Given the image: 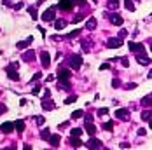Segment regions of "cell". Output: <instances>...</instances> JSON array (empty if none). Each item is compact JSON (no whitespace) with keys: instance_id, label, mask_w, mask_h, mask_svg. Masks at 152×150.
<instances>
[{"instance_id":"cell-16","label":"cell","mask_w":152,"mask_h":150,"mask_svg":"<svg viewBox=\"0 0 152 150\" xmlns=\"http://www.w3.org/2000/svg\"><path fill=\"white\" fill-rule=\"evenodd\" d=\"M112 23L114 24H117V26H121V24H123V17L119 16V14H112Z\"/></svg>"},{"instance_id":"cell-46","label":"cell","mask_w":152,"mask_h":150,"mask_svg":"<svg viewBox=\"0 0 152 150\" xmlns=\"http://www.w3.org/2000/svg\"><path fill=\"white\" fill-rule=\"evenodd\" d=\"M150 127H152V122H150Z\"/></svg>"},{"instance_id":"cell-34","label":"cell","mask_w":152,"mask_h":150,"mask_svg":"<svg viewBox=\"0 0 152 150\" xmlns=\"http://www.w3.org/2000/svg\"><path fill=\"white\" fill-rule=\"evenodd\" d=\"M112 86H114V87H119V86H121V80H119V79H114V80H112Z\"/></svg>"},{"instance_id":"cell-15","label":"cell","mask_w":152,"mask_h":150,"mask_svg":"<svg viewBox=\"0 0 152 150\" xmlns=\"http://www.w3.org/2000/svg\"><path fill=\"white\" fill-rule=\"evenodd\" d=\"M96 24H98V21H96L94 17H89V21L86 23V28H88V30H94V28H96Z\"/></svg>"},{"instance_id":"cell-31","label":"cell","mask_w":152,"mask_h":150,"mask_svg":"<svg viewBox=\"0 0 152 150\" xmlns=\"http://www.w3.org/2000/svg\"><path fill=\"white\" fill-rule=\"evenodd\" d=\"M142 103L145 105V107H150V105H152V99L150 98H143V99H142Z\"/></svg>"},{"instance_id":"cell-14","label":"cell","mask_w":152,"mask_h":150,"mask_svg":"<svg viewBox=\"0 0 152 150\" xmlns=\"http://www.w3.org/2000/svg\"><path fill=\"white\" fill-rule=\"evenodd\" d=\"M70 145H72V148H79L82 145V141L79 140V136H72V140H70Z\"/></svg>"},{"instance_id":"cell-44","label":"cell","mask_w":152,"mask_h":150,"mask_svg":"<svg viewBox=\"0 0 152 150\" xmlns=\"http://www.w3.org/2000/svg\"><path fill=\"white\" fill-rule=\"evenodd\" d=\"M121 148H129V143H121Z\"/></svg>"},{"instance_id":"cell-30","label":"cell","mask_w":152,"mask_h":150,"mask_svg":"<svg viewBox=\"0 0 152 150\" xmlns=\"http://www.w3.org/2000/svg\"><path fill=\"white\" fill-rule=\"evenodd\" d=\"M30 42L26 40V42H18V49H21V51H23V49H26V46H28Z\"/></svg>"},{"instance_id":"cell-21","label":"cell","mask_w":152,"mask_h":150,"mask_svg":"<svg viewBox=\"0 0 152 150\" xmlns=\"http://www.w3.org/2000/svg\"><path fill=\"white\" fill-rule=\"evenodd\" d=\"M124 7H126L128 11H131V12L135 11V4L131 2V0H124Z\"/></svg>"},{"instance_id":"cell-25","label":"cell","mask_w":152,"mask_h":150,"mask_svg":"<svg viewBox=\"0 0 152 150\" xmlns=\"http://www.w3.org/2000/svg\"><path fill=\"white\" fill-rule=\"evenodd\" d=\"M82 115H84V112H82V110H75V112L72 114V119H81Z\"/></svg>"},{"instance_id":"cell-38","label":"cell","mask_w":152,"mask_h":150,"mask_svg":"<svg viewBox=\"0 0 152 150\" xmlns=\"http://www.w3.org/2000/svg\"><path fill=\"white\" fill-rule=\"evenodd\" d=\"M37 124L42 126V124H44V117H37Z\"/></svg>"},{"instance_id":"cell-13","label":"cell","mask_w":152,"mask_h":150,"mask_svg":"<svg viewBox=\"0 0 152 150\" xmlns=\"http://www.w3.org/2000/svg\"><path fill=\"white\" fill-rule=\"evenodd\" d=\"M86 131H88L89 136H94L96 134V127L93 126V122H86Z\"/></svg>"},{"instance_id":"cell-35","label":"cell","mask_w":152,"mask_h":150,"mask_svg":"<svg viewBox=\"0 0 152 150\" xmlns=\"http://www.w3.org/2000/svg\"><path fill=\"white\" fill-rule=\"evenodd\" d=\"M40 77H42V73L39 72V73H35V75H33V79H32V80H33V82H37L39 79H40Z\"/></svg>"},{"instance_id":"cell-11","label":"cell","mask_w":152,"mask_h":150,"mask_svg":"<svg viewBox=\"0 0 152 150\" xmlns=\"http://www.w3.org/2000/svg\"><path fill=\"white\" fill-rule=\"evenodd\" d=\"M100 147H101V141H100V140H96V138L89 140L88 143H86V148H100Z\"/></svg>"},{"instance_id":"cell-5","label":"cell","mask_w":152,"mask_h":150,"mask_svg":"<svg viewBox=\"0 0 152 150\" xmlns=\"http://www.w3.org/2000/svg\"><path fill=\"white\" fill-rule=\"evenodd\" d=\"M107 46H108V49H117V47H121V46H123V39H121V37H119V39L112 37V39H108Z\"/></svg>"},{"instance_id":"cell-20","label":"cell","mask_w":152,"mask_h":150,"mask_svg":"<svg viewBox=\"0 0 152 150\" xmlns=\"http://www.w3.org/2000/svg\"><path fill=\"white\" fill-rule=\"evenodd\" d=\"M14 126H16V129H18V133H23V131H25V122L23 121H16V122H14Z\"/></svg>"},{"instance_id":"cell-47","label":"cell","mask_w":152,"mask_h":150,"mask_svg":"<svg viewBox=\"0 0 152 150\" xmlns=\"http://www.w3.org/2000/svg\"><path fill=\"white\" fill-rule=\"evenodd\" d=\"M0 54H2V51H0Z\"/></svg>"},{"instance_id":"cell-12","label":"cell","mask_w":152,"mask_h":150,"mask_svg":"<svg viewBox=\"0 0 152 150\" xmlns=\"http://www.w3.org/2000/svg\"><path fill=\"white\" fill-rule=\"evenodd\" d=\"M129 115V110L128 108H119L115 110V117H119V119H128Z\"/></svg>"},{"instance_id":"cell-36","label":"cell","mask_w":152,"mask_h":150,"mask_svg":"<svg viewBox=\"0 0 152 150\" xmlns=\"http://www.w3.org/2000/svg\"><path fill=\"white\" fill-rule=\"evenodd\" d=\"M126 35H128V32H126V30H121V32H119V37H121V39H124Z\"/></svg>"},{"instance_id":"cell-17","label":"cell","mask_w":152,"mask_h":150,"mask_svg":"<svg viewBox=\"0 0 152 150\" xmlns=\"http://www.w3.org/2000/svg\"><path fill=\"white\" fill-rule=\"evenodd\" d=\"M107 7H108L110 11H117V9H119V2H117V0H108Z\"/></svg>"},{"instance_id":"cell-6","label":"cell","mask_w":152,"mask_h":150,"mask_svg":"<svg viewBox=\"0 0 152 150\" xmlns=\"http://www.w3.org/2000/svg\"><path fill=\"white\" fill-rule=\"evenodd\" d=\"M40 63L44 68H49V65H51V56H49V52L42 51L40 52Z\"/></svg>"},{"instance_id":"cell-28","label":"cell","mask_w":152,"mask_h":150,"mask_svg":"<svg viewBox=\"0 0 152 150\" xmlns=\"http://www.w3.org/2000/svg\"><path fill=\"white\" fill-rule=\"evenodd\" d=\"M28 12H30V16L33 17V19H37V9L35 7H28Z\"/></svg>"},{"instance_id":"cell-40","label":"cell","mask_w":152,"mask_h":150,"mask_svg":"<svg viewBox=\"0 0 152 150\" xmlns=\"http://www.w3.org/2000/svg\"><path fill=\"white\" fill-rule=\"evenodd\" d=\"M49 96H51V91H47V89H46V92H44V98H49Z\"/></svg>"},{"instance_id":"cell-48","label":"cell","mask_w":152,"mask_h":150,"mask_svg":"<svg viewBox=\"0 0 152 150\" xmlns=\"http://www.w3.org/2000/svg\"><path fill=\"white\" fill-rule=\"evenodd\" d=\"M150 52H152V49H150Z\"/></svg>"},{"instance_id":"cell-45","label":"cell","mask_w":152,"mask_h":150,"mask_svg":"<svg viewBox=\"0 0 152 150\" xmlns=\"http://www.w3.org/2000/svg\"><path fill=\"white\" fill-rule=\"evenodd\" d=\"M149 79H152V70H150V73H149Z\"/></svg>"},{"instance_id":"cell-22","label":"cell","mask_w":152,"mask_h":150,"mask_svg":"<svg viewBox=\"0 0 152 150\" xmlns=\"http://www.w3.org/2000/svg\"><path fill=\"white\" fill-rule=\"evenodd\" d=\"M65 26H66V21H56V23H54V28L56 30H63Z\"/></svg>"},{"instance_id":"cell-43","label":"cell","mask_w":152,"mask_h":150,"mask_svg":"<svg viewBox=\"0 0 152 150\" xmlns=\"http://www.w3.org/2000/svg\"><path fill=\"white\" fill-rule=\"evenodd\" d=\"M86 122H93V117H91V115H86Z\"/></svg>"},{"instance_id":"cell-19","label":"cell","mask_w":152,"mask_h":150,"mask_svg":"<svg viewBox=\"0 0 152 150\" xmlns=\"http://www.w3.org/2000/svg\"><path fill=\"white\" fill-rule=\"evenodd\" d=\"M33 58H35V52L33 51H26L23 56V59H26V61H33Z\"/></svg>"},{"instance_id":"cell-27","label":"cell","mask_w":152,"mask_h":150,"mask_svg":"<svg viewBox=\"0 0 152 150\" xmlns=\"http://www.w3.org/2000/svg\"><path fill=\"white\" fill-rule=\"evenodd\" d=\"M74 101H77V96L74 94V96H68V98L65 99V105H70V103H74Z\"/></svg>"},{"instance_id":"cell-2","label":"cell","mask_w":152,"mask_h":150,"mask_svg":"<svg viewBox=\"0 0 152 150\" xmlns=\"http://www.w3.org/2000/svg\"><path fill=\"white\" fill-rule=\"evenodd\" d=\"M56 9H58L56 5L49 7V9H47V11L44 12V14H42V19H44L46 23H49V21H53V19H54V16H56Z\"/></svg>"},{"instance_id":"cell-10","label":"cell","mask_w":152,"mask_h":150,"mask_svg":"<svg viewBox=\"0 0 152 150\" xmlns=\"http://www.w3.org/2000/svg\"><path fill=\"white\" fill-rule=\"evenodd\" d=\"M59 141H61V136H59V134H51V138H49V145H51L53 148H58Z\"/></svg>"},{"instance_id":"cell-9","label":"cell","mask_w":152,"mask_h":150,"mask_svg":"<svg viewBox=\"0 0 152 150\" xmlns=\"http://www.w3.org/2000/svg\"><path fill=\"white\" fill-rule=\"evenodd\" d=\"M136 59H138V63H140V65H149V63H150V58H147V56H145V51L136 52Z\"/></svg>"},{"instance_id":"cell-3","label":"cell","mask_w":152,"mask_h":150,"mask_svg":"<svg viewBox=\"0 0 152 150\" xmlns=\"http://www.w3.org/2000/svg\"><path fill=\"white\" fill-rule=\"evenodd\" d=\"M16 66H18V63H12V65H9V66H7V75H9V79H11V80H19V75H18V72H16Z\"/></svg>"},{"instance_id":"cell-42","label":"cell","mask_w":152,"mask_h":150,"mask_svg":"<svg viewBox=\"0 0 152 150\" xmlns=\"http://www.w3.org/2000/svg\"><path fill=\"white\" fill-rule=\"evenodd\" d=\"M145 133H147V131L143 129V127H142V129H138V134H140V136H142V134H145Z\"/></svg>"},{"instance_id":"cell-7","label":"cell","mask_w":152,"mask_h":150,"mask_svg":"<svg viewBox=\"0 0 152 150\" xmlns=\"http://www.w3.org/2000/svg\"><path fill=\"white\" fill-rule=\"evenodd\" d=\"M128 47H129V51H131V52H142V51H145L143 44H136V42H129Z\"/></svg>"},{"instance_id":"cell-4","label":"cell","mask_w":152,"mask_h":150,"mask_svg":"<svg viewBox=\"0 0 152 150\" xmlns=\"http://www.w3.org/2000/svg\"><path fill=\"white\" fill-rule=\"evenodd\" d=\"M68 65H70V68L79 70V68H81V65H82V58L79 56V54H75V56H72V58H70Z\"/></svg>"},{"instance_id":"cell-24","label":"cell","mask_w":152,"mask_h":150,"mask_svg":"<svg viewBox=\"0 0 152 150\" xmlns=\"http://www.w3.org/2000/svg\"><path fill=\"white\" fill-rule=\"evenodd\" d=\"M150 112L149 110H145V112H142V121H150Z\"/></svg>"},{"instance_id":"cell-1","label":"cell","mask_w":152,"mask_h":150,"mask_svg":"<svg viewBox=\"0 0 152 150\" xmlns=\"http://www.w3.org/2000/svg\"><path fill=\"white\" fill-rule=\"evenodd\" d=\"M59 9V11H65V12H68V11H74V7H75V4L72 2V0H59L58 2V5H56Z\"/></svg>"},{"instance_id":"cell-32","label":"cell","mask_w":152,"mask_h":150,"mask_svg":"<svg viewBox=\"0 0 152 150\" xmlns=\"http://www.w3.org/2000/svg\"><path fill=\"white\" fill-rule=\"evenodd\" d=\"M81 33V32H79V30H74V32H72V33H68L66 35V37H68V39H74V37H77V35Z\"/></svg>"},{"instance_id":"cell-29","label":"cell","mask_w":152,"mask_h":150,"mask_svg":"<svg viewBox=\"0 0 152 150\" xmlns=\"http://www.w3.org/2000/svg\"><path fill=\"white\" fill-rule=\"evenodd\" d=\"M70 134H72V136H81V134H82V129L75 127V129H72V131H70Z\"/></svg>"},{"instance_id":"cell-8","label":"cell","mask_w":152,"mask_h":150,"mask_svg":"<svg viewBox=\"0 0 152 150\" xmlns=\"http://www.w3.org/2000/svg\"><path fill=\"white\" fill-rule=\"evenodd\" d=\"M14 122H4L2 126H0V131L2 133H5V134H9V133H12V129H14Z\"/></svg>"},{"instance_id":"cell-37","label":"cell","mask_w":152,"mask_h":150,"mask_svg":"<svg viewBox=\"0 0 152 150\" xmlns=\"http://www.w3.org/2000/svg\"><path fill=\"white\" fill-rule=\"evenodd\" d=\"M108 68H110V65H108V63H103L101 66H100V70H108Z\"/></svg>"},{"instance_id":"cell-18","label":"cell","mask_w":152,"mask_h":150,"mask_svg":"<svg viewBox=\"0 0 152 150\" xmlns=\"http://www.w3.org/2000/svg\"><path fill=\"white\" fill-rule=\"evenodd\" d=\"M42 108H44V110H53L54 108L53 101H51V99H47V101H46V98H44V101H42Z\"/></svg>"},{"instance_id":"cell-41","label":"cell","mask_w":152,"mask_h":150,"mask_svg":"<svg viewBox=\"0 0 152 150\" xmlns=\"http://www.w3.org/2000/svg\"><path fill=\"white\" fill-rule=\"evenodd\" d=\"M21 7H23V4H21V2H19V4H16V5H14V9H18V11H19V9H21Z\"/></svg>"},{"instance_id":"cell-23","label":"cell","mask_w":152,"mask_h":150,"mask_svg":"<svg viewBox=\"0 0 152 150\" xmlns=\"http://www.w3.org/2000/svg\"><path fill=\"white\" fill-rule=\"evenodd\" d=\"M40 138H42V140H49V138H51L49 129H44V131H42V133H40Z\"/></svg>"},{"instance_id":"cell-39","label":"cell","mask_w":152,"mask_h":150,"mask_svg":"<svg viewBox=\"0 0 152 150\" xmlns=\"http://www.w3.org/2000/svg\"><path fill=\"white\" fill-rule=\"evenodd\" d=\"M32 92H33V94H39V92H40V87H39V86L33 87V89H32Z\"/></svg>"},{"instance_id":"cell-33","label":"cell","mask_w":152,"mask_h":150,"mask_svg":"<svg viewBox=\"0 0 152 150\" xmlns=\"http://www.w3.org/2000/svg\"><path fill=\"white\" fill-rule=\"evenodd\" d=\"M107 114H108V108H100L98 110V115L101 117V115H107Z\"/></svg>"},{"instance_id":"cell-26","label":"cell","mask_w":152,"mask_h":150,"mask_svg":"<svg viewBox=\"0 0 152 150\" xmlns=\"http://www.w3.org/2000/svg\"><path fill=\"white\" fill-rule=\"evenodd\" d=\"M103 129H107V131H112V129H114V122H112V121L105 122V124H103Z\"/></svg>"}]
</instances>
